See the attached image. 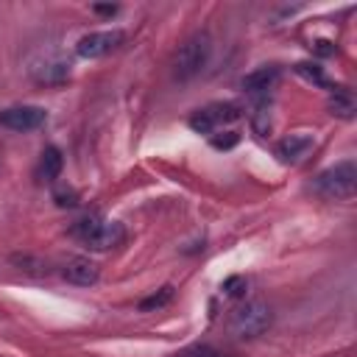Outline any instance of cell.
I'll return each instance as SVG.
<instances>
[{"instance_id":"6da1fadb","label":"cell","mask_w":357,"mask_h":357,"mask_svg":"<svg viewBox=\"0 0 357 357\" xmlns=\"http://www.w3.org/2000/svg\"><path fill=\"white\" fill-rule=\"evenodd\" d=\"M73 234H75L84 245H89L92 251H109V248H117V245L126 240L123 223H117V220H103V218H98V215H86V218L75 220Z\"/></svg>"},{"instance_id":"7a4b0ae2","label":"cell","mask_w":357,"mask_h":357,"mask_svg":"<svg viewBox=\"0 0 357 357\" xmlns=\"http://www.w3.org/2000/svg\"><path fill=\"white\" fill-rule=\"evenodd\" d=\"M209 56H212V36H209L206 31L192 33V36L178 47V53H176V59H173V75H176L178 81H190L192 75H198V73L206 67Z\"/></svg>"},{"instance_id":"3957f363","label":"cell","mask_w":357,"mask_h":357,"mask_svg":"<svg viewBox=\"0 0 357 357\" xmlns=\"http://www.w3.org/2000/svg\"><path fill=\"white\" fill-rule=\"evenodd\" d=\"M354 187H357V165L351 159H343V162L326 167L315 178V192L324 198H335V201L351 198Z\"/></svg>"},{"instance_id":"277c9868","label":"cell","mask_w":357,"mask_h":357,"mask_svg":"<svg viewBox=\"0 0 357 357\" xmlns=\"http://www.w3.org/2000/svg\"><path fill=\"white\" fill-rule=\"evenodd\" d=\"M271 321H273L271 307L262 298H248L245 304H237L231 310V315H229V326L240 337H257V335H262L271 326Z\"/></svg>"},{"instance_id":"5b68a950","label":"cell","mask_w":357,"mask_h":357,"mask_svg":"<svg viewBox=\"0 0 357 357\" xmlns=\"http://www.w3.org/2000/svg\"><path fill=\"white\" fill-rule=\"evenodd\" d=\"M126 42V33L112 28V31H92V33H84L75 45V53L81 59H100V56H109L112 50H117L120 45Z\"/></svg>"},{"instance_id":"8992f818","label":"cell","mask_w":357,"mask_h":357,"mask_svg":"<svg viewBox=\"0 0 357 357\" xmlns=\"http://www.w3.org/2000/svg\"><path fill=\"white\" fill-rule=\"evenodd\" d=\"M47 112L42 106H8L0 112V126L8 131H33L45 126Z\"/></svg>"},{"instance_id":"52a82bcc","label":"cell","mask_w":357,"mask_h":357,"mask_svg":"<svg viewBox=\"0 0 357 357\" xmlns=\"http://www.w3.org/2000/svg\"><path fill=\"white\" fill-rule=\"evenodd\" d=\"M312 145H315V137L312 134H290V137H284L279 145H276V156L284 162V165H298V162H304V156L312 151Z\"/></svg>"},{"instance_id":"ba28073f","label":"cell","mask_w":357,"mask_h":357,"mask_svg":"<svg viewBox=\"0 0 357 357\" xmlns=\"http://www.w3.org/2000/svg\"><path fill=\"white\" fill-rule=\"evenodd\" d=\"M61 276H64L67 282L78 284V287H89V284L98 282L100 271H98V265H95L89 257H70V259L61 265Z\"/></svg>"},{"instance_id":"9c48e42d","label":"cell","mask_w":357,"mask_h":357,"mask_svg":"<svg viewBox=\"0 0 357 357\" xmlns=\"http://www.w3.org/2000/svg\"><path fill=\"white\" fill-rule=\"evenodd\" d=\"M276 81H279V67L268 64V67H259V70L248 73V75L243 78V89H245L248 95H265L268 89L276 86Z\"/></svg>"},{"instance_id":"30bf717a","label":"cell","mask_w":357,"mask_h":357,"mask_svg":"<svg viewBox=\"0 0 357 357\" xmlns=\"http://www.w3.org/2000/svg\"><path fill=\"white\" fill-rule=\"evenodd\" d=\"M61 167H64V156H61V151L59 148H45L42 151V159H39V176L45 178V181H56L59 178V173H61Z\"/></svg>"},{"instance_id":"8fae6325","label":"cell","mask_w":357,"mask_h":357,"mask_svg":"<svg viewBox=\"0 0 357 357\" xmlns=\"http://www.w3.org/2000/svg\"><path fill=\"white\" fill-rule=\"evenodd\" d=\"M33 75H36V81H42V84H61V81L70 75V64H67V61H45L42 67L33 70Z\"/></svg>"},{"instance_id":"7c38bea8","label":"cell","mask_w":357,"mask_h":357,"mask_svg":"<svg viewBox=\"0 0 357 357\" xmlns=\"http://www.w3.org/2000/svg\"><path fill=\"white\" fill-rule=\"evenodd\" d=\"M206 117H209V123L218 128V126H223V123H231V120H237L240 117V109L234 106V103H212V106H206V109H201Z\"/></svg>"},{"instance_id":"4fadbf2b","label":"cell","mask_w":357,"mask_h":357,"mask_svg":"<svg viewBox=\"0 0 357 357\" xmlns=\"http://www.w3.org/2000/svg\"><path fill=\"white\" fill-rule=\"evenodd\" d=\"M251 126L259 137H265L271 131V103L268 100H257L251 109Z\"/></svg>"},{"instance_id":"5bb4252c","label":"cell","mask_w":357,"mask_h":357,"mask_svg":"<svg viewBox=\"0 0 357 357\" xmlns=\"http://www.w3.org/2000/svg\"><path fill=\"white\" fill-rule=\"evenodd\" d=\"M329 109L337 117H351L354 114V98L346 89H335V95L329 98Z\"/></svg>"},{"instance_id":"9a60e30c","label":"cell","mask_w":357,"mask_h":357,"mask_svg":"<svg viewBox=\"0 0 357 357\" xmlns=\"http://www.w3.org/2000/svg\"><path fill=\"white\" fill-rule=\"evenodd\" d=\"M170 298H173V287H170V284H165V287H159L156 293H151L148 298H142V301H139V312L162 310L165 304H170Z\"/></svg>"},{"instance_id":"2e32d148","label":"cell","mask_w":357,"mask_h":357,"mask_svg":"<svg viewBox=\"0 0 357 357\" xmlns=\"http://www.w3.org/2000/svg\"><path fill=\"white\" fill-rule=\"evenodd\" d=\"M173 357H223V354L209 343H192V346H184L181 351H176Z\"/></svg>"},{"instance_id":"e0dca14e","label":"cell","mask_w":357,"mask_h":357,"mask_svg":"<svg viewBox=\"0 0 357 357\" xmlns=\"http://www.w3.org/2000/svg\"><path fill=\"white\" fill-rule=\"evenodd\" d=\"M220 290H223L226 296H231V298H240V296H245L248 282H245V276H229V279H223Z\"/></svg>"},{"instance_id":"ac0fdd59","label":"cell","mask_w":357,"mask_h":357,"mask_svg":"<svg viewBox=\"0 0 357 357\" xmlns=\"http://www.w3.org/2000/svg\"><path fill=\"white\" fill-rule=\"evenodd\" d=\"M296 73L298 75H304L307 81H312V84H318V86H326V78H324V73H321V67H315V64H296Z\"/></svg>"},{"instance_id":"d6986e66","label":"cell","mask_w":357,"mask_h":357,"mask_svg":"<svg viewBox=\"0 0 357 357\" xmlns=\"http://www.w3.org/2000/svg\"><path fill=\"white\" fill-rule=\"evenodd\" d=\"M237 142H240V134H234V131H226V134H215L212 137V148H218V151H229Z\"/></svg>"},{"instance_id":"ffe728a7","label":"cell","mask_w":357,"mask_h":357,"mask_svg":"<svg viewBox=\"0 0 357 357\" xmlns=\"http://www.w3.org/2000/svg\"><path fill=\"white\" fill-rule=\"evenodd\" d=\"M53 198H56L59 206H75V204H78V192H75L73 187H59V190H53Z\"/></svg>"},{"instance_id":"44dd1931","label":"cell","mask_w":357,"mask_h":357,"mask_svg":"<svg viewBox=\"0 0 357 357\" xmlns=\"http://www.w3.org/2000/svg\"><path fill=\"white\" fill-rule=\"evenodd\" d=\"M95 11H98V14H114L117 6H95Z\"/></svg>"}]
</instances>
